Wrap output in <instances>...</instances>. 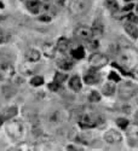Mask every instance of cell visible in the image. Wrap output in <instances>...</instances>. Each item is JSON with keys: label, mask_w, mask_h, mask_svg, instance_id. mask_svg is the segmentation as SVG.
Returning <instances> with one entry per match:
<instances>
[{"label": "cell", "mask_w": 138, "mask_h": 151, "mask_svg": "<svg viewBox=\"0 0 138 151\" xmlns=\"http://www.w3.org/2000/svg\"><path fill=\"white\" fill-rule=\"evenodd\" d=\"M116 123H118L119 127H121V128H124V129L129 126V121H127L126 119H119V120L116 121Z\"/></svg>", "instance_id": "83f0119b"}, {"label": "cell", "mask_w": 138, "mask_h": 151, "mask_svg": "<svg viewBox=\"0 0 138 151\" xmlns=\"http://www.w3.org/2000/svg\"><path fill=\"white\" fill-rule=\"evenodd\" d=\"M134 92H136L134 86L132 83H129V82L121 85L120 88H119V96L122 99H130V98H132Z\"/></svg>", "instance_id": "5b68a950"}, {"label": "cell", "mask_w": 138, "mask_h": 151, "mask_svg": "<svg viewBox=\"0 0 138 151\" xmlns=\"http://www.w3.org/2000/svg\"><path fill=\"white\" fill-rule=\"evenodd\" d=\"M72 56L75 59H82L85 57V50H84V47L80 46V47H77L75 50H73V51H72Z\"/></svg>", "instance_id": "ac0fdd59"}, {"label": "cell", "mask_w": 138, "mask_h": 151, "mask_svg": "<svg viewBox=\"0 0 138 151\" xmlns=\"http://www.w3.org/2000/svg\"><path fill=\"white\" fill-rule=\"evenodd\" d=\"M17 112H18V110H17L16 106H7L1 111V117H3L4 121L11 120L12 117H15L17 115Z\"/></svg>", "instance_id": "30bf717a"}, {"label": "cell", "mask_w": 138, "mask_h": 151, "mask_svg": "<svg viewBox=\"0 0 138 151\" xmlns=\"http://www.w3.org/2000/svg\"><path fill=\"white\" fill-rule=\"evenodd\" d=\"M89 100H90V102H92V103H97V102L101 100V96H99V93L97 91H92L89 94Z\"/></svg>", "instance_id": "cb8c5ba5"}, {"label": "cell", "mask_w": 138, "mask_h": 151, "mask_svg": "<svg viewBox=\"0 0 138 151\" xmlns=\"http://www.w3.org/2000/svg\"><path fill=\"white\" fill-rule=\"evenodd\" d=\"M75 35H77L78 37H80V39H82V40H86V41L93 37L91 28H87V27H84V26L77 28V30H75Z\"/></svg>", "instance_id": "ba28073f"}, {"label": "cell", "mask_w": 138, "mask_h": 151, "mask_svg": "<svg viewBox=\"0 0 138 151\" xmlns=\"http://www.w3.org/2000/svg\"><path fill=\"white\" fill-rule=\"evenodd\" d=\"M103 30H104V27H103V23L99 21V19H96L93 22V26L91 28V32H92V35L95 37L97 36H102L103 35Z\"/></svg>", "instance_id": "8fae6325"}, {"label": "cell", "mask_w": 138, "mask_h": 151, "mask_svg": "<svg viewBox=\"0 0 138 151\" xmlns=\"http://www.w3.org/2000/svg\"><path fill=\"white\" fill-rule=\"evenodd\" d=\"M4 7V5H3V3L1 1H0V9H3Z\"/></svg>", "instance_id": "836d02e7"}, {"label": "cell", "mask_w": 138, "mask_h": 151, "mask_svg": "<svg viewBox=\"0 0 138 151\" xmlns=\"http://www.w3.org/2000/svg\"><path fill=\"white\" fill-rule=\"evenodd\" d=\"M84 81H85L87 85H96V83L99 81V75H98V73L96 71L95 68H91V70H90L89 73L85 74Z\"/></svg>", "instance_id": "9c48e42d"}, {"label": "cell", "mask_w": 138, "mask_h": 151, "mask_svg": "<svg viewBox=\"0 0 138 151\" xmlns=\"http://www.w3.org/2000/svg\"><path fill=\"white\" fill-rule=\"evenodd\" d=\"M91 139H92V134H89V133H84V134L78 135V140L84 144H91L92 143Z\"/></svg>", "instance_id": "44dd1931"}, {"label": "cell", "mask_w": 138, "mask_h": 151, "mask_svg": "<svg viewBox=\"0 0 138 151\" xmlns=\"http://www.w3.org/2000/svg\"><path fill=\"white\" fill-rule=\"evenodd\" d=\"M134 122H136V124H138V111L134 114Z\"/></svg>", "instance_id": "f546056e"}, {"label": "cell", "mask_w": 138, "mask_h": 151, "mask_svg": "<svg viewBox=\"0 0 138 151\" xmlns=\"http://www.w3.org/2000/svg\"><path fill=\"white\" fill-rule=\"evenodd\" d=\"M10 39H11V34H10L7 30L0 28V44H5V42H7Z\"/></svg>", "instance_id": "ffe728a7"}, {"label": "cell", "mask_w": 138, "mask_h": 151, "mask_svg": "<svg viewBox=\"0 0 138 151\" xmlns=\"http://www.w3.org/2000/svg\"><path fill=\"white\" fill-rule=\"evenodd\" d=\"M3 122H4V120H3V117H1V114H0V127H1Z\"/></svg>", "instance_id": "d6a6232c"}, {"label": "cell", "mask_w": 138, "mask_h": 151, "mask_svg": "<svg viewBox=\"0 0 138 151\" xmlns=\"http://www.w3.org/2000/svg\"><path fill=\"white\" fill-rule=\"evenodd\" d=\"M102 92L105 94V96H113L115 93V85L114 83H111V82H108L103 86V88H102Z\"/></svg>", "instance_id": "e0dca14e"}, {"label": "cell", "mask_w": 138, "mask_h": 151, "mask_svg": "<svg viewBox=\"0 0 138 151\" xmlns=\"http://www.w3.org/2000/svg\"><path fill=\"white\" fill-rule=\"evenodd\" d=\"M125 32H126L132 39H137L138 37V28L133 23H129L127 22L126 24H125Z\"/></svg>", "instance_id": "7c38bea8"}, {"label": "cell", "mask_w": 138, "mask_h": 151, "mask_svg": "<svg viewBox=\"0 0 138 151\" xmlns=\"http://www.w3.org/2000/svg\"><path fill=\"white\" fill-rule=\"evenodd\" d=\"M78 122L84 128H92V127L103 128V126L105 123V120H104L103 116L92 115V114H82V115L79 116Z\"/></svg>", "instance_id": "6da1fadb"}, {"label": "cell", "mask_w": 138, "mask_h": 151, "mask_svg": "<svg viewBox=\"0 0 138 151\" xmlns=\"http://www.w3.org/2000/svg\"><path fill=\"white\" fill-rule=\"evenodd\" d=\"M132 7H133V5H129V6H125L122 10H124V11H127V10H130V9H132Z\"/></svg>", "instance_id": "4dcf8cb0"}, {"label": "cell", "mask_w": 138, "mask_h": 151, "mask_svg": "<svg viewBox=\"0 0 138 151\" xmlns=\"http://www.w3.org/2000/svg\"><path fill=\"white\" fill-rule=\"evenodd\" d=\"M121 139H122L121 133L118 132L116 129H109L104 134V140L109 144H118L121 142Z\"/></svg>", "instance_id": "8992f818"}, {"label": "cell", "mask_w": 138, "mask_h": 151, "mask_svg": "<svg viewBox=\"0 0 138 151\" xmlns=\"http://www.w3.org/2000/svg\"><path fill=\"white\" fill-rule=\"evenodd\" d=\"M89 62H90L91 68L99 69V68L108 64V57L103 53H93V55H91Z\"/></svg>", "instance_id": "3957f363"}, {"label": "cell", "mask_w": 138, "mask_h": 151, "mask_svg": "<svg viewBox=\"0 0 138 151\" xmlns=\"http://www.w3.org/2000/svg\"><path fill=\"white\" fill-rule=\"evenodd\" d=\"M6 131L10 134V137L17 139V138H21L22 134H23V124L18 121H12L7 124Z\"/></svg>", "instance_id": "277c9868"}, {"label": "cell", "mask_w": 138, "mask_h": 151, "mask_svg": "<svg viewBox=\"0 0 138 151\" xmlns=\"http://www.w3.org/2000/svg\"><path fill=\"white\" fill-rule=\"evenodd\" d=\"M15 74L14 65L5 59H0V80L10 79Z\"/></svg>", "instance_id": "7a4b0ae2"}, {"label": "cell", "mask_w": 138, "mask_h": 151, "mask_svg": "<svg viewBox=\"0 0 138 151\" xmlns=\"http://www.w3.org/2000/svg\"><path fill=\"white\" fill-rule=\"evenodd\" d=\"M57 1V4H59V5H63L64 4V0H56Z\"/></svg>", "instance_id": "1f68e13d"}, {"label": "cell", "mask_w": 138, "mask_h": 151, "mask_svg": "<svg viewBox=\"0 0 138 151\" xmlns=\"http://www.w3.org/2000/svg\"><path fill=\"white\" fill-rule=\"evenodd\" d=\"M105 6L111 11H118V1L116 0H105Z\"/></svg>", "instance_id": "603a6c76"}, {"label": "cell", "mask_w": 138, "mask_h": 151, "mask_svg": "<svg viewBox=\"0 0 138 151\" xmlns=\"http://www.w3.org/2000/svg\"><path fill=\"white\" fill-rule=\"evenodd\" d=\"M45 1H51V0H45Z\"/></svg>", "instance_id": "d590c367"}, {"label": "cell", "mask_w": 138, "mask_h": 151, "mask_svg": "<svg viewBox=\"0 0 138 151\" xmlns=\"http://www.w3.org/2000/svg\"><path fill=\"white\" fill-rule=\"evenodd\" d=\"M66 79H67V75H66V74H63V73H56V75H55V80H53V81L61 85Z\"/></svg>", "instance_id": "d4e9b609"}, {"label": "cell", "mask_w": 138, "mask_h": 151, "mask_svg": "<svg viewBox=\"0 0 138 151\" xmlns=\"http://www.w3.org/2000/svg\"><path fill=\"white\" fill-rule=\"evenodd\" d=\"M56 50L52 45H44V53L46 57H53Z\"/></svg>", "instance_id": "7402d4cb"}, {"label": "cell", "mask_w": 138, "mask_h": 151, "mask_svg": "<svg viewBox=\"0 0 138 151\" xmlns=\"http://www.w3.org/2000/svg\"><path fill=\"white\" fill-rule=\"evenodd\" d=\"M74 65V63L72 59H62L61 62H58V67L61 69H64V70H69L72 69Z\"/></svg>", "instance_id": "d6986e66"}, {"label": "cell", "mask_w": 138, "mask_h": 151, "mask_svg": "<svg viewBox=\"0 0 138 151\" xmlns=\"http://www.w3.org/2000/svg\"><path fill=\"white\" fill-rule=\"evenodd\" d=\"M27 7L32 14H38L40 11L41 4L39 0H27Z\"/></svg>", "instance_id": "5bb4252c"}, {"label": "cell", "mask_w": 138, "mask_h": 151, "mask_svg": "<svg viewBox=\"0 0 138 151\" xmlns=\"http://www.w3.org/2000/svg\"><path fill=\"white\" fill-rule=\"evenodd\" d=\"M126 21L129 23H133V24H137L138 23V16L134 15V14H129L126 16Z\"/></svg>", "instance_id": "4316f807"}, {"label": "cell", "mask_w": 138, "mask_h": 151, "mask_svg": "<svg viewBox=\"0 0 138 151\" xmlns=\"http://www.w3.org/2000/svg\"><path fill=\"white\" fill-rule=\"evenodd\" d=\"M69 9L75 15L82 14V12L86 10V1L85 0H70Z\"/></svg>", "instance_id": "52a82bcc"}, {"label": "cell", "mask_w": 138, "mask_h": 151, "mask_svg": "<svg viewBox=\"0 0 138 151\" xmlns=\"http://www.w3.org/2000/svg\"><path fill=\"white\" fill-rule=\"evenodd\" d=\"M136 10H137V12H138V4H137V6H136Z\"/></svg>", "instance_id": "e575fe53"}, {"label": "cell", "mask_w": 138, "mask_h": 151, "mask_svg": "<svg viewBox=\"0 0 138 151\" xmlns=\"http://www.w3.org/2000/svg\"><path fill=\"white\" fill-rule=\"evenodd\" d=\"M26 59L28 62H36L40 59V52L36 48H29L26 52Z\"/></svg>", "instance_id": "4fadbf2b"}, {"label": "cell", "mask_w": 138, "mask_h": 151, "mask_svg": "<svg viewBox=\"0 0 138 151\" xmlns=\"http://www.w3.org/2000/svg\"><path fill=\"white\" fill-rule=\"evenodd\" d=\"M69 48V41L67 39H64V37H61V39H58V42H57V50L59 52L62 53H66L68 51Z\"/></svg>", "instance_id": "2e32d148"}, {"label": "cell", "mask_w": 138, "mask_h": 151, "mask_svg": "<svg viewBox=\"0 0 138 151\" xmlns=\"http://www.w3.org/2000/svg\"><path fill=\"white\" fill-rule=\"evenodd\" d=\"M30 83L33 86H41L44 83V78L43 76H34L32 80H30Z\"/></svg>", "instance_id": "484cf974"}, {"label": "cell", "mask_w": 138, "mask_h": 151, "mask_svg": "<svg viewBox=\"0 0 138 151\" xmlns=\"http://www.w3.org/2000/svg\"><path fill=\"white\" fill-rule=\"evenodd\" d=\"M69 86H70V88L75 92H79L81 90V80L79 76H77V75H74L73 78H70L69 80Z\"/></svg>", "instance_id": "9a60e30c"}, {"label": "cell", "mask_w": 138, "mask_h": 151, "mask_svg": "<svg viewBox=\"0 0 138 151\" xmlns=\"http://www.w3.org/2000/svg\"><path fill=\"white\" fill-rule=\"evenodd\" d=\"M126 1H130V0H126Z\"/></svg>", "instance_id": "8d00e7d4"}, {"label": "cell", "mask_w": 138, "mask_h": 151, "mask_svg": "<svg viewBox=\"0 0 138 151\" xmlns=\"http://www.w3.org/2000/svg\"><path fill=\"white\" fill-rule=\"evenodd\" d=\"M109 79L113 80V81H115V82L120 81V76H119V75H118L115 71H110V74H109Z\"/></svg>", "instance_id": "f1b7e54d"}]
</instances>
